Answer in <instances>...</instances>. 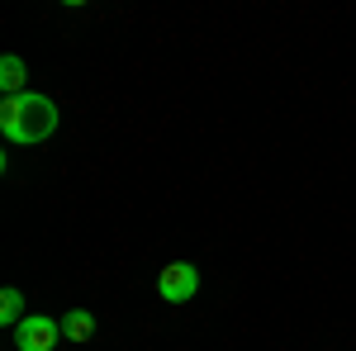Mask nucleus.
<instances>
[{
    "mask_svg": "<svg viewBox=\"0 0 356 351\" xmlns=\"http://www.w3.org/2000/svg\"><path fill=\"white\" fill-rule=\"evenodd\" d=\"M62 342V318H48V313H29L24 323L15 327V347L19 351H53Z\"/></svg>",
    "mask_w": 356,
    "mask_h": 351,
    "instance_id": "obj_2",
    "label": "nucleus"
},
{
    "mask_svg": "<svg viewBox=\"0 0 356 351\" xmlns=\"http://www.w3.org/2000/svg\"><path fill=\"white\" fill-rule=\"evenodd\" d=\"M195 290H200V270H195L191 261H171V266H162V275H157V295H162L166 304H191Z\"/></svg>",
    "mask_w": 356,
    "mask_h": 351,
    "instance_id": "obj_3",
    "label": "nucleus"
},
{
    "mask_svg": "<svg viewBox=\"0 0 356 351\" xmlns=\"http://www.w3.org/2000/svg\"><path fill=\"white\" fill-rule=\"evenodd\" d=\"M0 133L15 147H33V142H48L57 133V105L48 95L29 90L15 100H0Z\"/></svg>",
    "mask_w": 356,
    "mask_h": 351,
    "instance_id": "obj_1",
    "label": "nucleus"
},
{
    "mask_svg": "<svg viewBox=\"0 0 356 351\" xmlns=\"http://www.w3.org/2000/svg\"><path fill=\"white\" fill-rule=\"evenodd\" d=\"M62 337H67V342H90V337H95V313H90V309H67Z\"/></svg>",
    "mask_w": 356,
    "mask_h": 351,
    "instance_id": "obj_5",
    "label": "nucleus"
},
{
    "mask_svg": "<svg viewBox=\"0 0 356 351\" xmlns=\"http://www.w3.org/2000/svg\"><path fill=\"white\" fill-rule=\"evenodd\" d=\"M24 318H29V313H24V295L10 285V290L0 295V323H5V327H19Z\"/></svg>",
    "mask_w": 356,
    "mask_h": 351,
    "instance_id": "obj_6",
    "label": "nucleus"
},
{
    "mask_svg": "<svg viewBox=\"0 0 356 351\" xmlns=\"http://www.w3.org/2000/svg\"><path fill=\"white\" fill-rule=\"evenodd\" d=\"M0 90H5V100L29 95V67H24V57H19V53L0 57Z\"/></svg>",
    "mask_w": 356,
    "mask_h": 351,
    "instance_id": "obj_4",
    "label": "nucleus"
}]
</instances>
